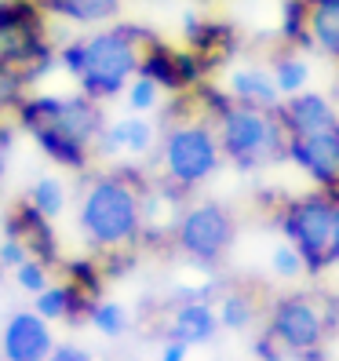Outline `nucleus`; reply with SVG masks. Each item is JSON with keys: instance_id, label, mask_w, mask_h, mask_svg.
<instances>
[{"instance_id": "obj_1", "label": "nucleus", "mask_w": 339, "mask_h": 361, "mask_svg": "<svg viewBox=\"0 0 339 361\" xmlns=\"http://www.w3.org/2000/svg\"><path fill=\"white\" fill-rule=\"evenodd\" d=\"M77 223L95 248H135L142 238V190L132 179V168H113L106 176H95L84 186L77 208Z\"/></svg>"}, {"instance_id": "obj_2", "label": "nucleus", "mask_w": 339, "mask_h": 361, "mask_svg": "<svg viewBox=\"0 0 339 361\" xmlns=\"http://www.w3.org/2000/svg\"><path fill=\"white\" fill-rule=\"evenodd\" d=\"M154 37H157L154 30L135 23H117L110 30L84 37L88 40V62H84V73H80V92L99 102L124 95V88L139 77L142 44Z\"/></svg>"}, {"instance_id": "obj_3", "label": "nucleus", "mask_w": 339, "mask_h": 361, "mask_svg": "<svg viewBox=\"0 0 339 361\" xmlns=\"http://www.w3.org/2000/svg\"><path fill=\"white\" fill-rule=\"evenodd\" d=\"M273 226L281 238L295 245V252L307 263V278H321L325 270L335 267V208H332V190H303V194H288L281 212L273 216Z\"/></svg>"}, {"instance_id": "obj_4", "label": "nucleus", "mask_w": 339, "mask_h": 361, "mask_svg": "<svg viewBox=\"0 0 339 361\" xmlns=\"http://www.w3.org/2000/svg\"><path fill=\"white\" fill-rule=\"evenodd\" d=\"M219 146L230 168H238L241 176H256L270 164L288 161V132L278 114L252 110V106H234L219 124Z\"/></svg>"}, {"instance_id": "obj_5", "label": "nucleus", "mask_w": 339, "mask_h": 361, "mask_svg": "<svg viewBox=\"0 0 339 361\" xmlns=\"http://www.w3.org/2000/svg\"><path fill=\"white\" fill-rule=\"evenodd\" d=\"M157 161H161V176L186 190L204 186L226 164L216 124H208L201 117L164 124Z\"/></svg>"}, {"instance_id": "obj_6", "label": "nucleus", "mask_w": 339, "mask_h": 361, "mask_svg": "<svg viewBox=\"0 0 339 361\" xmlns=\"http://www.w3.org/2000/svg\"><path fill=\"white\" fill-rule=\"evenodd\" d=\"M18 128L37 135H62L80 146H95V139L106 128L102 106L92 95H30L18 102Z\"/></svg>"}, {"instance_id": "obj_7", "label": "nucleus", "mask_w": 339, "mask_h": 361, "mask_svg": "<svg viewBox=\"0 0 339 361\" xmlns=\"http://www.w3.org/2000/svg\"><path fill=\"white\" fill-rule=\"evenodd\" d=\"M234 241H238V216L223 201H211V197L190 201L175 216L172 245L190 263H197L204 270L219 267L230 256Z\"/></svg>"}, {"instance_id": "obj_8", "label": "nucleus", "mask_w": 339, "mask_h": 361, "mask_svg": "<svg viewBox=\"0 0 339 361\" xmlns=\"http://www.w3.org/2000/svg\"><path fill=\"white\" fill-rule=\"evenodd\" d=\"M263 329L288 350V361H292V354H300L307 347H321L328 339L321 295H314V292H285V295H278V300H270Z\"/></svg>"}, {"instance_id": "obj_9", "label": "nucleus", "mask_w": 339, "mask_h": 361, "mask_svg": "<svg viewBox=\"0 0 339 361\" xmlns=\"http://www.w3.org/2000/svg\"><path fill=\"white\" fill-rule=\"evenodd\" d=\"M288 164L321 190H339V121L314 132L288 135Z\"/></svg>"}, {"instance_id": "obj_10", "label": "nucleus", "mask_w": 339, "mask_h": 361, "mask_svg": "<svg viewBox=\"0 0 339 361\" xmlns=\"http://www.w3.org/2000/svg\"><path fill=\"white\" fill-rule=\"evenodd\" d=\"M183 40H186V48H194L204 59V66L211 73L223 66H234V59L241 55V30L219 15L186 11L183 15Z\"/></svg>"}, {"instance_id": "obj_11", "label": "nucleus", "mask_w": 339, "mask_h": 361, "mask_svg": "<svg viewBox=\"0 0 339 361\" xmlns=\"http://www.w3.org/2000/svg\"><path fill=\"white\" fill-rule=\"evenodd\" d=\"M0 347H4L8 361H48L55 343H51V329L48 317H40L37 310H23L15 314L4 325V336H0Z\"/></svg>"}, {"instance_id": "obj_12", "label": "nucleus", "mask_w": 339, "mask_h": 361, "mask_svg": "<svg viewBox=\"0 0 339 361\" xmlns=\"http://www.w3.org/2000/svg\"><path fill=\"white\" fill-rule=\"evenodd\" d=\"M4 226H8V238L23 241L33 259H40V263H55L58 259V238H55V230H51V219L30 197L8 212Z\"/></svg>"}, {"instance_id": "obj_13", "label": "nucleus", "mask_w": 339, "mask_h": 361, "mask_svg": "<svg viewBox=\"0 0 339 361\" xmlns=\"http://www.w3.org/2000/svg\"><path fill=\"white\" fill-rule=\"evenodd\" d=\"M278 117H281L288 135H300V132H314V128H325V124H335L339 121V106L325 92L307 88L300 95H288L281 102Z\"/></svg>"}, {"instance_id": "obj_14", "label": "nucleus", "mask_w": 339, "mask_h": 361, "mask_svg": "<svg viewBox=\"0 0 339 361\" xmlns=\"http://www.w3.org/2000/svg\"><path fill=\"white\" fill-rule=\"evenodd\" d=\"M226 88L234 92V99L241 106H252V110H266V114H278L281 110V88L273 84L270 66H234L226 77Z\"/></svg>"}, {"instance_id": "obj_15", "label": "nucleus", "mask_w": 339, "mask_h": 361, "mask_svg": "<svg viewBox=\"0 0 339 361\" xmlns=\"http://www.w3.org/2000/svg\"><path fill=\"white\" fill-rule=\"evenodd\" d=\"M219 329H223V322H219L216 303L186 300V303H175V310H172L168 339H183V343H190V347H204L219 336Z\"/></svg>"}, {"instance_id": "obj_16", "label": "nucleus", "mask_w": 339, "mask_h": 361, "mask_svg": "<svg viewBox=\"0 0 339 361\" xmlns=\"http://www.w3.org/2000/svg\"><path fill=\"white\" fill-rule=\"evenodd\" d=\"M157 142V124L146 121L142 114H132L110 128H102V135L95 139V150L102 157H113V154H150V146Z\"/></svg>"}, {"instance_id": "obj_17", "label": "nucleus", "mask_w": 339, "mask_h": 361, "mask_svg": "<svg viewBox=\"0 0 339 361\" xmlns=\"http://www.w3.org/2000/svg\"><path fill=\"white\" fill-rule=\"evenodd\" d=\"M139 77H150L164 95H183L186 92L183 73H179V48H172L161 37H154V40H146V44H142Z\"/></svg>"}, {"instance_id": "obj_18", "label": "nucleus", "mask_w": 339, "mask_h": 361, "mask_svg": "<svg viewBox=\"0 0 339 361\" xmlns=\"http://www.w3.org/2000/svg\"><path fill=\"white\" fill-rule=\"evenodd\" d=\"M314 55L339 66V0H307Z\"/></svg>"}, {"instance_id": "obj_19", "label": "nucleus", "mask_w": 339, "mask_h": 361, "mask_svg": "<svg viewBox=\"0 0 339 361\" xmlns=\"http://www.w3.org/2000/svg\"><path fill=\"white\" fill-rule=\"evenodd\" d=\"M44 11L62 15L77 26H102V23H117L121 15V0H37Z\"/></svg>"}, {"instance_id": "obj_20", "label": "nucleus", "mask_w": 339, "mask_h": 361, "mask_svg": "<svg viewBox=\"0 0 339 361\" xmlns=\"http://www.w3.org/2000/svg\"><path fill=\"white\" fill-rule=\"evenodd\" d=\"M270 73H273V84L281 88V95H300L310 88V62L303 51H295V48H278L270 55Z\"/></svg>"}, {"instance_id": "obj_21", "label": "nucleus", "mask_w": 339, "mask_h": 361, "mask_svg": "<svg viewBox=\"0 0 339 361\" xmlns=\"http://www.w3.org/2000/svg\"><path fill=\"white\" fill-rule=\"evenodd\" d=\"M278 44L295 48V51H303V55H314V37H310V11H307V0H281Z\"/></svg>"}, {"instance_id": "obj_22", "label": "nucleus", "mask_w": 339, "mask_h": 361, "mask_svg": "<svg viewBox=\"0 0 339 361\" xmlns=\"http://www.w3.org/2000/svg\"><path fill=\"white\" fill-rule=\"evenodd\" d=\"M216 310H219V322H223V329H230V332H245V329H252L259 322V314H263V307H259V300H256V292L252 288H226L223 292V300L216 303Z\"/></svg>"}, {"instance_id": "obj_23", "label": "nucleus", "mask_w": 339, "mask_h": 361, "mask_svg": "<svg viewBox=\"0 0 339 361\" xmlns=\"http://www.w3.org/2000/svg\"><path fill=\"white\" fill-rule=\"evenodd\" d=\"M194 106H197V117L201 121H208V124H219L230 110L238 106V99H234V92L226 88V84H216V80H204V84H197L194 92Z\"/></svg>"}, {"instance_id": "obj_24", "label": "nucleus", "mask_w": 339, "mask_h": 361, "mask_svg": "<svg viewBox=\"0 0 339 361\" xmlns=\"http://www.w3.org/2000/svg\"><path fill=\"white\" fill-rule=\"evenodd\" d=\"M37 146L44 150L55 164L62 168H73V172H84L92 161V146H80L73 139H62V135H37Z\"/></svg>"}, {"instance_id": "obj_25", "label": "nucleus", "mask_w": 339, "mask_h": 361, "mask_svg": "<svg viewBox=\"0 0 339 361\" xmlns=\"http://www.w3.org/2000/svg\"><path fill=\"white\" fill-rule=\"evenodd\" d=\"M23 99H26V77H23V70H18L11 59L0 55V114L18 110V102H23Z\"/></svg>"}, {"instance_id": "obj_26", "label": "nucleus", "mask_w": 339, "mask_h": 361, "mask_svg": "<svg viewBox=\"0 0 339 361\" xmlns=\"http://www.w3.org/2000/svg\"><path fill=\"white\" fill-rule=\"evenodd\" d=\"M30 201L44 212L48 219H55L62 208H66V186H62L58 179H51V176H44V179H37L33 183V190H30Z\"/></svg>"}, {"instance_id": "obj_27", "label": "nucleus", "mask_w": 339, "mask_h": 361, "mask_svg": "<svg viewBox=\"0 0 339 361\" xmlns=\"http://www.w3.org/2000/svg\"><path fill=\"white\" fill-rule=\"evenodd\" d=\"M161 88L150 80V77H135L128 88H124V102H128V110L132 114H154L161 110Z\"/></svg>"}, {"instance_id": "obj_28", "label": "nucleus", "mask_w": 339, "mask_h": 361, "mask_svg": "<svg viewBox=\"0 0 339 361\" xmlns=\"http://www.w3.org/2000/svg\"><path fill=\"white\" fill-rule=\"evenodd\" d=\"M66 274H70V285L73 288H80V292H88L92 300H99L102 281H106V270L95 259H70L66 263Z\"/></svg>"}, {"instance_id": "obj_29", "label": "nucleus", "mask_w": 339, "mask_h": 361, "mask_svg": "<svg viewBox=\"0 0 339 361\" xmlns=\"http://www.w3.org/2000/svg\"><path fill=\"white\" fill-rule=\"evenodd\" d=\"M270 270L278 274L281 281H300V278H307V263H303L300 252H295V245H288V241H281L278 248L270 252Z\"/></svg>"}, {"instance_id": "obj_30", "label": "nucleus", "mask_w": 339, "mask_h": 361, "mask_svg": "<svg viewBox=\"0 0 339 361\" xmlns=\"http://www.w3.org/2000/svg\"><path fill=\"white\" fill-rule=\"evenodd\" d=\"M88 322L102 332V336H121L124 329H128V314H124L121 303H110V300H99L92 307V317Z\"/></svg>"}, {"instance_id": "obj_31", "label": "nucleus", "mask_w": 339, "mask_h": 361, "mask_svg": "<svg viewBox=\"0 0 339 361\" xmlns=\"http://www.w3.org/2000/svg\"><path fill=\"white\" fill-rule=\"evenodd\" d=\"M37 314L58 322V317L70 314V285H48L44 292H37Z\"/></svg>"}, {"instance_id": "obj_32", "label": "nucleus", "mask_w": 339, "mask_h": 361, "mask_svg": "<svg viewBox=\"0 0 339 361\" xmlns=\"http://www.w3.org/2000/svg\"><path fill=\"white\" fill-rule=\"evenodd\" d=\"M15 278L18 285H23L26 292H44L48 288V263H40V259H26L23 267H15Z\"/></svg>"}, {"instance_id": "obj_33", "label": "nucleus", "mask_w": 339, "mask_h": 361, "mask_svg": "<svg viewBox=\"0 0 339 361\" xmlns=\"http://www.w3.org/2000/svg\"><path fill=\"white\" fill-rule=\"evenodd\" d=\"M58 62H62V70L73 73V77L80 80L84 62H88V40H66V44H62V51H58Z\"/></svg>"}, {"instance_id": "obj_34", "label": "nucleus", "mask_w": 339, "mask_h": 361, "mask_svg": "<svg viewBox=\"0 0 339 361\" xmlns=\"http://www.w3.org/2000/svg\"><path fill=\"white\" fill-rule=\"evenodd\" d=\"M252 354H256V361H288V350H285L266 329L252 339Z\"/></svg>"}, {"instance_id": "obj_35", "label": "nucleus", "mask_w": 339, "mask_h": 361, "mask_svg": "<svg viewBox=\"0 0 339 361\" xmlns=\"http://www.w3.org/2000/svg\"><path fill=\"white\" fill-rule=\"evenodd\" d=\"M26 259H30V252H26V245L18 238H8L4 245H0V263L4 267H23Z\"/></svg>"}, {"instance_id": "obj_36", "label": "nucleus", "mask_w": 339, "mask_h": 361, "mask_svg": "<svg viewBox=\"0 0 339 361\" xmlns=\"http://www.w3.org/2000/svg\"><path fill=\"white\" fill-rule=\"evenodd\" d=\"M321 310H325V332H328V339L339 336V295L335 292L321 295Z\"/></svg>"}, {"instance_id": "obj_37", "label": "nucleus", "mask_w": 339, "mask_h": 361, "mask_svg": "<svg viewBox=\"0 0 339 361\" xmlns=\"http://www.w3.org/2000/svg\"><path fill=\"white\" fill-rule=\"evenodd\" d=\"M48 361H92V354H88V350H80V347H73V343H62V347L51 350Z\"/></svg>"}, {"instance_id": "obj_38", "label": "nucleus", "mask_w": 339, "mask_h": 361, "mask_svg": "<svg viewBox=\"0 0 339 361\" xmlns=\"http://www.w3.org/2000/svg\"><path fill=\"white\" fill-rule=\"evenodd\" d=\"M11 142H15V132L8 124H0V179H4V168H8V157H11Z\"/></svg>"}, {"instance_id": "obj_39", "label": "nucleus", "mask_w": 339, "mask_h": 361, "mask_svg": "<svg viewBox=\"0 0 339 361\" xmlns=\"http://www.w3.org/2000/svg\"><path fill=\"white\" fill-rule=\"evenodd\" d=\"M190 354V343H183V339H168L164 350H161V361H186Z\"/></svg>"}, {"instance_id": "obj_40", "label": "nucleus", "mask_w": 339, "mask_h": 361, "mask_svg": "<svg viewBox=\"0 0 339 361\" xmlns=\"http://www.w3.org/2000/svg\"><path fill=\"white\" fill-rule=\"evenodd\" d=\"M292 361H328V350H325V343L321 347H307L300 354H292Z\"/></svg>"}, {"instance_id": "obj_41", "label": "nucleus", "mask_w": 339, "mask_h": 361, "mask_svg": "<svg viewBox=\"0 0 339 361\" xmlns=\"http://www.w3.org/2000/svg\"><path fill=\"white\" fill-rule=\"evenodd\" d=\"M332 208H335V248H332V256H335V267H339V190H332Z\"/></svg>"}, {"instance_id": "obj_42", "label": "nucleus", "mask_w": 339, "mask_h": 361, "mask_svg": "<svg viewBox=\"0 0 339 361\" xmlns=\"http://www.w3.org/2000/svg\"><path fill=\"white\" fill-rule=\"evenodd\" d=\"M332 99L339 102V70H335V84H332Z\"/></svg>"}, {"instance_id": "obj_43", "label": "nucleus", "mask_w": 339, "mask_h": 361, "mask_svg": "<svg viewBox=\"0 0 339 361\" xmlns=\"http://www.w3.org/2000/svg\"><path fill=\"white\" fill-rule=\"evenodd\" d=\"M194 4H201V0H194Z\"/></svg>"}]
</instances>
